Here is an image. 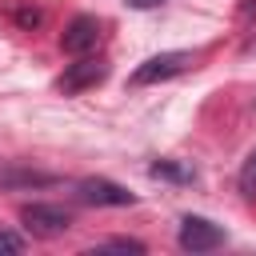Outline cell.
Returning a JSON list of instances; mask_svg holds the SVG:
<instances>
[{"instance_id":"cell-1","label":"cell","mask_w":256,"mask_h":256,"mask_svg":"<svg viewBox=\"0 0 256 256\" xmlns=\"http://www.w3.org/2000/svg\"><path fill=\"white\" fill-rule=\"evenodd\" d=\"M192 64H196L192 52H160V56H148V60L132 72V84H136V88L160 84V80H168V76H180V72L192 68Z\"/></svg>"},{"instance_id":"cell-2","label":"cell","mask_w":256,"mask_h":256,"mask_svg":"<svg viewBox=\"0 0 256 256\" xmlns=\"http://www.w3.org/2000/svg\"><path fill=\"white\" fill-rule=\"evenodd\" d=\"M76 196H80L84 204H100V208H124V204H136V196H132L124 184L104 180V176H88V180H80V184H76Z\"/></svg>"},{"instance_id":"cell-3","label":"cell","mask_w":256,"mask_h":256,"mask_svg":"<svg viewBox=\"0 0 256 256\" xmlns=\"http://www.w3.org/2000/svg\"><path fill=\"white\" fill-rule=\"evenodd\" d=\"M20 220H24V228L32 236H44V240L68 232V224H72V216L64 208H56V204H24L20 208Z\"/></svg>"},{"instance_id":"cell-4","label":"cell","mask_w":256,"mask_h":256,"mask_svg":"<svg viewBox=\"0 0 256 256\" xmlns=\"http://www.w3.org/2000/svg\"><path fill=\"white\" fill-rule=\"evenodd\" d=\"M224 244V228L204 220V216H184L180 220V248L184 252H212Z\"/></svg>"},{"instance_id":"cell-5","label":"cell","mask_w":256,"mask_h":256,"mask_svg":"<svg viewBox=\"0 0 256 256\" xmlns=\"http://www.w3.org/2000/svg\"><path fill=\"white\" fill-rule=\"evenodd\" d=\"M104 76H108V64H104V60H92V56L84 52L76 64H68V68H64V76L56 80V88H60V92H84V88L100 84Z\"/></svg>"},{"instance_id":"cell-6","label":"cell","mask_w":256,"mask_h":256,"mask_svg":"<svg viewBox=\"0 0 256 256\" xmlns=\"http://www.w3.org/2000/svg\"><path fill=\"white\" fill-rule=\"evenodd\" d=\"M60 44H64V52H72V56L92 52V48L100 44V20H96V16H76V20L64 28Z\"/></svg>"},{"instance_id":"cell-7","label":"cell","mask_w":256,"mask_h":256,"mask_svg":"<svg viewBox=\"0 0 256 256\" xmlns=\"http://www.w3.org/2000/svg\"><path fill=\"white\" fill-rule=\"evenodd\" d=\"M148 172H152V176H160V180H176V184H192V180H196V168L176 164V160H156Z\"/></svg>"},{"instance_id":"cell-8","label":"cell","mask_w":256,"mask_h":256,"mask_svg":"<svg viewBox=\"0 0 256 256\" xmlns=\"http://www.w3.org/2000/svg\"><path fill=\"white\" fill-rule=\"evenodd\" d=\"M12 20H16L24 32H32V28H40L44 12H40L36 4H28V0H12Z\"/></svg>"},{"instance_id":"cell-9","label":"cell","mask_w":256,"mask_h":256,"mask_svg":"<svg viewBox=\"0 0 256 256\" xmlns=\"http://www.w3.org/2000/svg\"><path fill=\"white\" fill-rule=\"evenodd\" d=\"M240 192L244 196H256V152L244 160V168H240Z\"/></svg>"},{"instance_id":"cell-10","label":"cell","mask_w":256,"mask_h":256,"mask_svg":"<svg viewBox=\"0 0 256 256\" xmlns=\"http://www.w3.org/2000/svg\"><path fill=\"white\" fill-rule=\"evenodd\" d=\"M0 252H24V236H20V232L0 228Z\"/></svg>"},{"instance_id":"cell-11","label":"cell","mask_w":256,"mask_h":256,"mask_svg":"<svg viewBox=\"0 0 256 256\" xmlns=\"http://www.w3.org/2000/svg\"><path fill=\"white\" fill-rule=\"evenodd\" d=\"M104 248H120V252H144V244H140V240H128V236H116V240H108Z\"/></svg>"},{"instance_id":"cell-12","label":"cell","mask_w":256,"mask_h":256,"mask_svg":"<svg viewBox=\"0 0 256 256\" xmlns=\"http://www.w3.org/2000/svg\"><path fill=\"white\" fill-rule=\"evenodd\" d=\"M132 8H156V4H164V0H128Z\"/></svg>"}]
</instances>
